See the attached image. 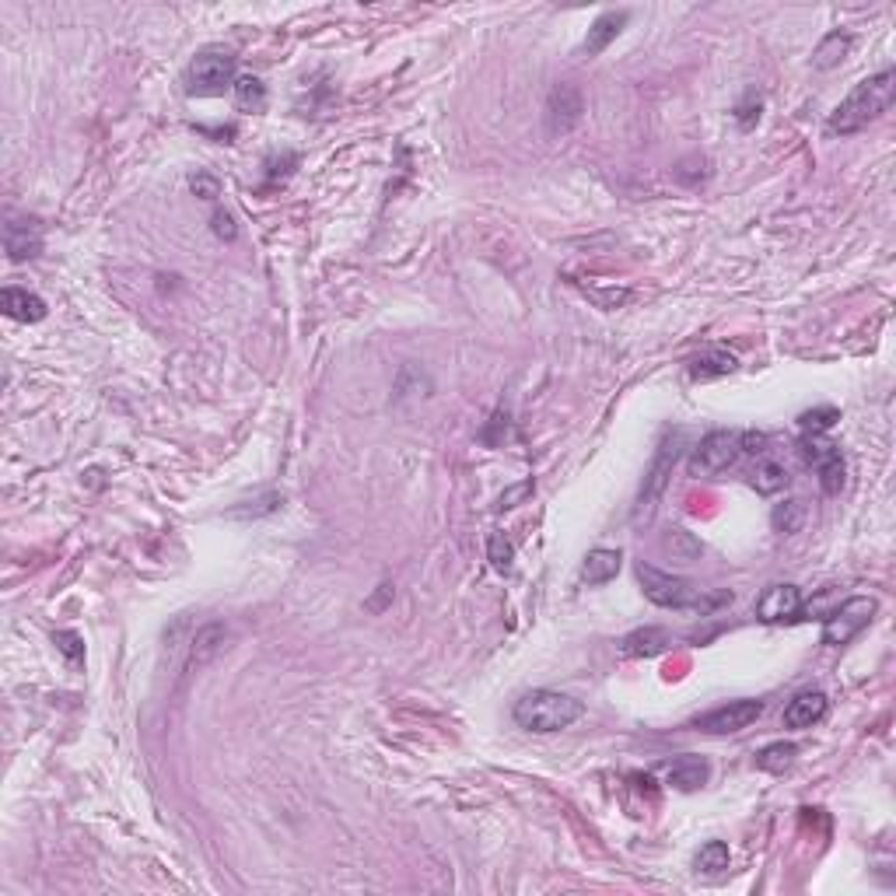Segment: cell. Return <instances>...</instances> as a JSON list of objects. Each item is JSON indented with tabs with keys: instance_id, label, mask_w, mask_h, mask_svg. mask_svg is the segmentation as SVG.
<instances>
[{
	"instance_id": "6da1fadb",
	"label": "cell",
	"mask_w": 896,
	"mask_h": 896,
	"mask_svg": "<svg viewBox=\"0 0 896 896\" xmlns=\"http://www.w3.org/2000/svg\"><path fill=\"white\" fill-rule=\"evenodd\" d=\"M896 95V74L893 70H879V74L858 81L851 91L844 95V102L830 112V133H840V137H851V133L865 130L872 119H879L882 112L889 109Z\"/></svg>"
},
{
	"instance_id": "7a4b0ae2",
	"label": "cell",
	"mask_w": 896,
	"mask_h": 896,
	"mask_svg": "<svg viewBox=\"0 0 896 896\" xmlns=\"http://www.w3.org/2000/svg\"><path fill=\"white\" fill-rule=\"evenodd\" d=\"M637 581H641L644 595L662 609H700V613H711V609H718L721 602L732 599L728 592H704V588H697L693 581L679 578V574H669V571H658V567L644 564V560L637 564Z\"/></svg>"
},
{
	"instance_id": "3957f363",
	"label": "cell",
	"mask_w": 896,
	"mask_h": 896,
	"mask_svg": "<svg viewBox=\"0 0 896 896\" xmlns=\"http://www.w3.org/2000/svg\"><path fill=\"white\" fill-rule=\"evenodd\" d=\"M581 700L567 697L557 690H529L525 697L515 700V725L529 728V732H560V728L574 725L581 718Z\"/></svg>"
},
{
	"instance_id": "277c9868",
	"label": "cell",
	"mask_w": 896,
	"mask_h": 896,
	"mask_svg": "<svg viewBox=\"0 0 896 896\" xmlns=\"http://www.w3.org/2000/svg\"><path fill=\"white\" fill-rule=\"evenodd\" d=\"M224 88H235V56L221 46L200 49L186 67V91L189 95H221Z\"/></svg>"
},
{
	"instance_id": "5b68a950",
	"label": "cell",
	"mask_w": 896,
	"mask_h": 896,
	"mask_svg": "<svg viewBox=\"0 0 896 896\" xmlns=\"http://www.w3.org/2000/svg\"><path fill=\"white\" fill-rule=\"evenodd\" d=\"M875 609H879V602H875L872 595H854V599L840 602V606L833 609V613L826 616V623H823V644L840 648V644L854 641V637H858L861 630L872 623Z\"/></svg>"
},
{
	"instance_id": "8992f818",
	"label": "cell",
	"mask_w": 896,
	"mask_h": 896,
	"mask_svg": "<svg viewBox=\"0 0 896 896\" xmlns=\"http://www.w3.org/2000/svg\"><path fill=\"white\" fill-rule=\"evenodd\" d=\"M798 452H802L805 466H812L819 473V483H823L826 494H840V487H844V476H847V466H844V455H840V448L833 445V441H826L823 434L816 431H805V438L798 441Z\"/></svg>"
},
{
	"instance_id": "52a82bcc",
	"label": "cell",
	"mask_w": 896,
	"mask_h": 896,
	"mask_svg": "<svg viewBox=\"0 0 896 896\" xmlns=\"http://www.w3.org/2000/svg\"><path fill=\"white\" fill-rule=\"evenodd\" d=\"M739 434L735 431H711L697 441L693 448V459H690V473L697 476H714L721 469H728L735 459H739Z\"/></svg>"
},
{
	"instance_id": "ba28073f",
	"label": "cell",
	"mask_w": 896,
	"mask_h": 896,
	"mask_svg": "<svg viewBox=\"0 0 896 896\" xmlns=\"http://www.w3.org/2000/svg\"><path fill=\"white\" fill-rule=\"evenodd\" d=\"M679 459V434H672V438L662 441V448H658L655 462H651L648 476H644V487H641V497H637V508H634V518L641 522V518H651V511H655V501L662 497L665 490V480H669L672 466H676Z\"/></svg>"
},
{
	"instance_id": "9c48e42d",
	"label": "cell",
	"mask_w": 896,
	"mask_h": 896,
	"mask_svg": "<svg viewBox=\"0 0 896 896\" xmlns=\"http://www.w3.org/2000/svg\"><path fill=\"white\" fill-rule=\"evenodd\" d=\"M763 714V704L760 700H728V704L714 707V711L700 714L697 721H693V728H700V732H711V735H728V732H742V728H749L756 718Z\"/></svg>"
},
{
	"instance_id": "30bf717a",
	"label": "cell",
	"mask_w": 896,
	"mask_h": 896,
	"mask_svg": "<svg viewBox=\"0 0 896 896\" xmlns=\"http://www.w3.org/2000/svg\"><path fill=\"white\" fill-rule=\"evenodd\" d=\"M581 112H585V105H581V91L574 84H557L550 91V98H546V126H550V133L574 130Z\"/></svg>"
},
{
	"instance_id": "8fae6325",
	"label": "cell",
	"mask_w": 896,
	"mask_h": 896,
	"mask_svg": "<svg viewBox=\"0 0 896 896\" xmlns=\"http://www.w3.org/2000/svg\"><path fill=\"white\" fill-rule=\"evenodd\" d=\"M798 609H802V592H798V585L781 581V585H770L760 592V599H756V620L781 623V620H791Z\"/></svg>"
},
{
	"instance_id": "7c38bea8",
	"label": "cell",
	"mask_w": 896,
	"mask_h": 896,
	"mask_svg": "<svg viewBox=\"0 0 896 896\" xmlns=\"http://www.w3.org/2000/svg\"><path fill=\"white\" fill-rule=\"evenodd\" d=\"M4 249L14 263H25L42 252V228L32 217H7L4 224Z\"/></svg>"
},
{
	"instance_id": "4fadbf2b",
	"label": "cell",
	"mask_w": 896,
	"mask_h": 896,
	"mask_svg": "<svg viewBox=\"0 0 896 896\" xmlns=\"http://www.w3.org/2000/svg\"><path fill=\"white\" fill-rule=\"evenodd\" d=\"M826 707H830L826 693H819V690L798 693V697H791L788 707H784V728H812L816 721H823Z\"/></svg>"
},
{
	"instance_id": "5bb4252c",
	"label": "cell",
	"mask_w": 896,
	"mask_h": 896,
	"mask_svg": "<svg viewBox=\"0 0 896 896\" xmlns=\"http://www.w3.org/2000/svg\"><path fill=\"white\" fill-rule=\"evenodd\" d=\"M224 641H228V627L224 623H207L193 634V644H189V662L186 669H203L207 662H214L221 655Z\"/></svg>"
},
{
	"instance_id": "9a60e30c",
	"label": "cell",
	"mask_w": 896,
	"mask_h": 896,
	"mask_svg": "<svg viewBox=\"0 0 896 896\" xmlns=\"http://www.w3.org/2000/svg\"><path fill=\"white\" fill-rule=\"evenodd\" d=\"M0 308L18 322H39L46 319V301L25 287H4L0 291Z\"/></svg>"
},
{
	"instance_id": "2e32d148",
	"label": "cell",
	"mask_w": 896,
	"mask_h": 896,
	"mask_svg": "<svg viewBox=\"0 0 896 896\" xmlns=\"http://www.w3.org/2000/svg\"><path fill=\"white\" fill-rule=\"evenodd\" d=\"M711 777V767H707L704 756H679L669 770H665V781L672 784L676 791H697L707 784Z\"/></svg>"
},
{
	"instance_id": "e0dca14e",
	"label": "cell",
	"mask_w": 896,
	"mask_h": 896,
	"mask_svg": "<svg viewBox=\"0 0 896 896\" xmlns=\"http://www.w3.org/2000/svg\"><path fill=\"white\" fill-rule=\"evenodd\" d=\"M627 18L630 14L627 11H602L599 18L592 21V28H588V35H585V56H599L602 49L609 46V42L616 39V35L623 32V25H627Z\"/></svg>"
},
{
	"instance_id": "ac0fdd59",
	"label": "cell",
	"mask_w": 896,
	"mask_h": 896,
	"mask_svg": "<svg viewBox=\"0 0 896 896\" xmlns=\"http://www.w3.org/2000/svg\"><path fill=\"white\" fill-rule=\"evenodd\" d=\"M620 550H609V546H595V550H588L585 564H581V581H588V585H606V581H613L616 574H620Z\"/></svg>"
},
{
	"instance_id": "d6986e66",
	"label": "cell",
	"mask_w": 896,
	"mask_h": 896,
	"mask_svg": "<svg viewBox=\"0 0 896 896\" xmlns=\"http://www.w3.org/2000/svg\"><path fill=\"white\" fill-rule=\"evenodd\" d=\"M739 368V357L728 354V350L721 347H711L704 350V354H697L690 361V375L700 378V382H707V378H721V375H732V371Z\"/></svg>"
},
{
	"instance_id": "ffe728a7",
	"label": "cell",
	"mask_w": 896,
	"mask_h": 896,
	"mask_svg": "<svg viewBox=\"0 0 896 896\" xmlns=\"http://www.w3.org/2000/svg\"><path fill=\"white\" fill-rule=\"evenodd\" d=\"M665 644H669V634L662 627H641L634 634L623 637V655L630 658H651V655H662Z\"/></svg>"
},
{
	"instance_id": "44dd1931",
	"label": "cell",
	"mask_w": 896,
	"mask_h": 896,
	"mask_svg": "<svg viewBox=\"0 0 896 896\" xmlns=\"http://www.w3.org/2000/svg\"><path fill=\"white\" fill-rule=\"evenodd\" d=\"M851 46H854V42H851V35H847V32H830L816 46V53H812V67H816V70L837 67V63L844 60L847 53H851Z\"/></svg>"
},
{
	"instance_id": "7402d4cb",
	"label": "cell",
	"mask_w": 896,
	"mask_h": 896,
	"mask_svg": "<svg viewBox=\"0 0 896 896\" xmlns=\"http://www.w3.org/2000/svg\"><path fill=\"white\" fill-rule=\"evenodd\" d=\"M795 756H798L795 742H770V746H763L756 753V767L767 770V774H784L795 763Z\"/></svg>"
},
{
	"instance_id": "603a6c76",
	"label": "cell",
	"mask_w": 896,
	"mask_h": 896,
	"mask_svg": "<svg viewBox=\"0 0 896 896\" xmlns=\"http://www.w3.org/2000/svg\"><path fill=\"white\" fill-rule=\"evenodd\" d=\"M235 105L238 109H245V112H259L266 105V88H263V81H259V77H252V74H242V77H235Z\"/></svg>"
},
{
	"instance_id": "cb8c5ba5",
	"label": "cell",
	"mask_w": 896,
	"mask_h": 896,
	"mask_svg": "<svg viewBox=\"0 0 896 896\" xmlns=\"http://www.w3.org/2000/svg\"><path fill=\"white\" fill-rule=\"evenodd\" d=\"M728 858H732V854H728L725 840H707V844L697 851V858H693V868H697V872H707V875H718L728 868Z\"/></svg>"
},
{
	"instance_id": "d4e9b609",
	"label": "cell",
	"mask_w": 896,
	"mask_h": 896,
	"mask_svg": "<svg viewBox=\"0 0 896 896\" xmlns=\"http://www.w3.org/2000/svg\"><path fill=\"white\" fill-rule=\"evenodd\" d=\"M753 487L756 494H777V490L788 487V469L781 462H760L753 473Z\"/></svg>"
},
{
	"instance_id": "484cf974",
	"label": "cell",
	"mask_w": 896,
	"mask_h": 896,
	"mask_svg": "<svg viewBox=\"0 0 896 896\" xmlns=\"http://www.w3.org/2000/svg\"><path fill=\"white\" fill-rule=\"evenodd\" d=\"M662 546L672 553V560H683V564H690V560H697L700 553H704V546H700L686 529H669V536H665Z\"/></svg>"
},
{
	"instance_id": "4316f807",
	"label": "cell",
	"mask_w": 896,
	"mask_h": 896,
	"mask_svg": "<svg viewBox=\"0 0 896 896\" xmlns=\"http://www.w3.org/2000/svg\"><path fill=\"white\" fill-rule=\"evenodd\" d=\"M802 515H805L802 501H784V504H777L770 518H774V529L788 536V532H795L798 525H802Z\"/></svg>"
},
{
	"instance_id": "83f0119b",
	"label": "cell",
	"mask_w": 896,
	"mask_h": 896,
	"mask_svg": "<svg viewBox=\"0 0 896 896\" xmlns=\"http://www.w3.org/2000/svg\"><path fill=\"white\" fill-rule=\"evenodd\" d=\"M802 427L805 431H816V434H823L826 427H833V420H840V413L833 410V406H819V410H809V413H802Z\"/></svg>"
},
{
	"instance_id": "f1b7e54d",
	"label": "cell",
	"mask_w": 896,
	"mask_h": 896,
	"mask_svg": "<svg viewBox=\"0 0 896 896\" xmlns=\"http://www.w3.org/2000/svg\"><path fill=\"white\" fill-rule=\"evenodd\" d=\"M490 564L497 571H508L511 567V543L504 536H490Z\"/></svg>"
},
{
	"instance_id": "f546056e",
	"label": "cell",
	"mask_w": 896,
	"mask_h": 896,
	"mask_svg": "<svg viewBox=\"0 0 896 896\" xmlns=\"http://www.w3.org/2000/svg\"><path fill=\"white\" fill-rule=\"evenodd\" d=\"M53 641H56V648H60L63 655L70 658V662H77V658L84 655V648H81V637H77V634H70V630H60V634H56Z\"/></svg>"
},
{
	"instance_id": "4dcf8cb0",
	"label": "cell",
	"mask_w": 896,
	"mask_h": 896,
	"mask_svg": "<svg viewBox=\"0 0 896 896\" xmlns=\"http://www.w3.org/2000/svg\"><path fill=\"white\" fill-rule=\"evenodd\" d=\"M193 193L203 196V200H214V196H217V179H214V175H193Z\"/></svg>"
},
{
	"instance_id": "1f68e13d",
	"label": "cell",
	"mask_w": 896,
	"mask_h": 896,
	"mask_svg": "<svg viewBox=\"0 0 896 896\" xmlns=\"http://www.w3.org/2000/svg\"><path fill=\"white\" fill-rule=\"evenodd\" d=\"M214 235L217 238H235V221H231V214H224V210H217L214 214Z\"/></svg>"
}]
</instances>
